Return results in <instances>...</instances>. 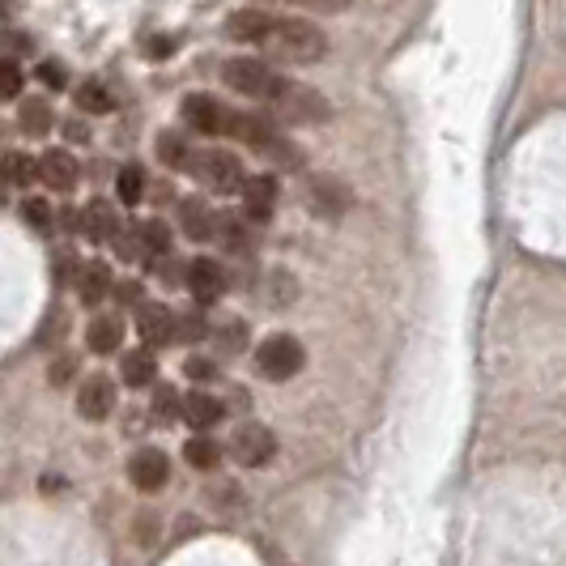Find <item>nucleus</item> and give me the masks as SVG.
<instances>
[{"mask_svg": "<svg viewBox=\"0 0 566 566\" xmlns=\"http://www.w3.org/2000/svg\"><path fill=\"white\" fill-rule=\"evenodd\" d=\"M4 18H9V0H0V22H4Z\"/></svg>", "mask_w": 566, "mask_h": 566, "instance_id": "obj_39", "label": "nucleus"}, {"mask_svg": "<svg viewBox=\"0 0 566 566\" xmlns=\"http://www.w3.org/2000/svg\"><path fill=\"white\" fill-rule=\"evenodd\" d=\"M303 363H307V349H303V340L290 337V333H273V337H264L255 345V370L264 379H273V384L294 379L303 370Z\"/></svg>", "mask_w": 566, "mask_h": 566, "instance_id": "obj_3", "label": "nucleus"}, {"mask_svg": "<svg viewBox=\"0 0 566 566\" xmlns=\"http://www.w3.org/2000/svg\"><path fill=\"white\" fill-rule=\"evenodd\" d=\"M0 52H4L0 60L27 56V52H30V39H27V34H13V30H0Z\"/></svg>", "mask_w": 566, "mask_h": 566, "instance_id": "obj_30", "label": "nucleus"}, {"mask_svg": "<svg viewBox=\"0 0 566 566\" xmlns=\"http://www.w3.org/2000/svg\"><path fill=\"white\" fill-rule=\"evenodd\" d=\"M22 94V73H18V64L13 60H0V103H9V98H18Z\"/></svg>", "mask_w": 566, "mask_h": 566, "instance_id": "obj_27", "label": "nucleus"}, {"mask_svg": "<svg viewBox=\"0 0 566 566\" xmlns=\"http://www.w3.org/2000/svg\"><path fill=\"white\" fill-rule=\"evenodd\" d=\"M128 478H133V485H137V490H145V494L163 490V485H167V478H170L167 452H158V448H142V452L128 460Z\"/></svg>", "mask_w": 566, "mask_h": 566, "instance_id": "obj_12", "label": "nucleus"}, {"mask_svg": "<svg viewBox=\"0 0 566 566\" xmlns=\"http://www.w3.org/2000/svg\"><path fill=\"white\" fill-rule=\"evenodd\" d=\"M218 340H222V349H227V354H234V349H243V345H248V328H243V324H227V328L218 333Z\"/></svg>", "mask_w": 566, "mask_h": 566, "instance_id": "obj_33", "label": "nucleus"}, {"mask_svg": "<svg viewBox=\"0 0 566 566\" xmlns=\"http://www.w3.org/2000/svg\"><path fill=\"white\" fill-rule=\"evenodd\" d=\"M119 285H124V290H119V298H124V303H137V294H142L137 282H119Z\"/></svg>", "mask_w": 566, "mask_h": 566, "instance_id": "obj_37", "label": "nucleus"}, {"mask_svg": "<svg viewBox=\"0 0 566 566\" xmlns=\"http://www.w3.org/2000/svg\"><path fill=\"white\" fill-rule=\"evenodd\" d=\"M77 285H82L85 307H98V303L112 294V269H107L103 260H90V264H82V277H77Z\"/></svg>", "mask_w": 566, "mask_h": 566, "instance_id": "obj_17", "label": "nucleus"}, {"mask_svg": "<svg viewBox=\"0 0 566 566\" xmlns=\"http://www.w3.org/2000/svg\"><path fill=\"white\" fill-rule=\"evenodd\" d=\"M230 455L243 464V469H264L273 455H277V439L273 430L260 422H243L230 434Z\"/></svg>", "mask_w": 566, "mask_h": 566, "instance_id": "obj_6", "label": "nucleus"}, {"mask_svg": "<svg viewBox=\"0 0 566 566\" xmlns=\"http://www.w3.org/2000/svg\"><path fill=\"white\" fill-rule=\"evenodd\" d=\"M179 413H184V422L192 426V430H213V426L222 422L227 405L218 397H209V392H188L184 405H179Z\"/></svg>", "mask_w": 566, "mask_h": 566, "instance_id": "obj_15", "label": "nucleus"}, {"mask_svg": "<svg viewBox=\"0 0 566 566\" xmlns=\"http://www.w3.org/2000/svg\"><path fill=\"white\" fill-rule=\"evenodd\" d=\"M18 115H22L18 124H22V133H27V137H48V133H52V107H48L43 98L22 103V112Z\"/></svg>", "mask_w": 566, "mask_h": 566, "instance_id": "obj_22", "label": "nucleus"}, {"mask_svg": "<svg viewBox=\"0 0 566 566\" xmlns=\"http://www.w3.org/2000/svg\"><path fill=\"white\" fill-rule=\"evenodd\" d=\"M179 115H184V124H188L192 133H200V137H227L234 107H227L222 98H213V94H200V90H197V94H188V98H184Z\"/></svg>", "mask_w": 566, "mask_h": 566, "instance_id": "obj_5", "label": "nucleus"}, {"mask_svg": "<svg viewBox=\"0 0 566 566\" xmlns=\"http://www.w3.org/2000/svg\"><path fill=\"white\" fill-rule=\"evenodd\" d=\"M349 205H354L349 188H345L340 179H333V175H319V179H312V184H307V209H312V213H319V218L337 222Z\"/></svg>", "mask_w": 566, "mask_h": 566, "instance_id": "obj_8", "label": "nucleus"}, {"mask_svg": "<svg viewBox=\"0 0 566 566\" xmlns=\"http://www.w3.org/2000/svg\"><path fill=\"white\" fill-rule=\"evenodd\" d=\"M209 337V324L200 315H175V340H200Z\"/></svg>", "mask_w": 566, "mask_h": 566, "instance_id": "obj_28", "label": "nucleus"}, {"mask_svg": "<svg viewBox=\"0 0 566 566\" xmlns=\"http://www.w3.org/2000/svg\"><path fill=\"white\" fill-rule=\"evenodd\" d=\"M82 230L85 239H94V243H103V239H115L119 234V222H115L112 205H103V200H90L82 209Z\"/></svg>", "mask_w": 566, "mask_h": 566, "instance_id": "obj_18", "label": "nucleus"}, {"mask_svg": "<svg viewBox=\"0 0 566 566\" xmlns=\"http://www.w3.org/2000/svg\"><path fill=\"white\" fill-rule=\"evenodd\" d=\"M137 328H142L145 345H170L175 340V315L163 303H142L137 307Z\"/></svg>", "mask_w": 566, "mask_h": 566, "instance_id": "obj_14", "label": "nucleus"}, {"mask_svg": "<svg viewBox=\"0 0 566 566\" xmlns=\"http://www.w3.org/2000/svg\"><path fill=\"white\" fill-rule=\"evenodd\" d=\"M158 158H163L170 170H188L192 167V145L184 142L179 133H163V137H158Z\"/></svg>", "mask_w": 566, "mask_h": 566, "instance_id": "obj_23", "label": "nucleus"}, {"mask_svg": "<svg viewBox=\"0 0 566 566\" xmlns=\"http://www.w3.org/2000/svg\"><path fill=\"white\" fill-rule=\"evenodd\" d=\"M119 375H124V384H128V388H149V384L158 379V358H154L149 349L124 354V363H119Z\"/></svg>", "mask_w": 566, "mask_h": 566, "instance_id": "obj_19", "label": "nucleus"}, {"mask_svg": "<svg viewBox=\"0 0 566 566\" xmlns=\"http://www.w3.org/2000/svg\"><path fill=\"white\" fill-rule=\"evenodd\" d=\"M227 34L234 43H248V48H260L282 64H319L328 56V34L315 27V22H303V18H282V13H269V9H234L227 18Z\"/></svg>", "mask_w": 566, "mask_h": 566, "instance_id": "obj_1", "label": "nucleus"}, {"mask_svg": "<svg viewBox=\"0 0 566 566\" xmlns=\"http://www.w3.org/2000/svg\"><path fill=\"white\" fill-rule=\"evenodd\" d=\"M39 82L52 85V90H64V85H69V73L60 69L56 60H43V64H39Z\"/></svg>", "mask_w": 566, "mask_h": 566, "instance_id": "obj_32", "label": "nucleus"}, {"mask_svg": "<svg viewBox=\"0 0 566 566\" xmlns=\"http://www.w3.org/2000/svg\"><path fill=\"white\" fill-rule=\"evenodd\" d=\"M64 137H73V142H85V124H64Z\"/></svg>", "mask_w": 566, "mask_h": 566, "instance_id": "obj_38", "label": "nucleus"}, {"mask_svg": "<svg viewBox=\"0 0 566 566\" xmlns=\"http://www.w3.org/2000/svg\"><path fill=\"white\" fill-rule=\"evenodd\" d=\"M0 175H4V184H13V188H30L34 184V158H27V154H4L0 158Z\"/></svg>", "mask_w": 566, "mask_h": 566, "instance_id": "obj_24", "label": "nucleus"}, {"mask_svg": "<svg viewBox=\"0 0 566 566\" xmlns=\"http://www.w3.org/2000/svg\"><path fill=\"white\" fill-rule=\"evenodd\" d=\"M179 227H184V234H188L192 243H205V239H213V230H218V213L209 209L205 197H184L179 200Z\"/></svg>", "mask_w": 566, "mask_h": 566, "instance_id": "obj_13", "label": "nucleus"}, {"mask_svg": "<svg viewBox=\"0 0 566 566\" xmlns=\"http://www.w3.org/2000/svg\"><path fill=\"white\" fill-rule=\"evenodd\" d=\"M85 345H90L94 354H115V349L124 345V319H119V315H98V319H90Z\"/></svg>", "mask_w": 566, "mask_h": 566, "instance_id": "obj_16", "label": "nucleus"}, {"mask_svg": "<svg viewBox=\"0 0 566 566\" xmlns=\"http://www.w3.org/2000/svg\"><path fill=\"white\" fill-rule=\"evenodd\" d=\"M184 460L200 469V473H209V469H218V460H222V448L209 439V434H197V439H188L184 443Z\"/></svg>", "mask_w": 566, "mask_h": 566, "instance_id": "obj_20", "label": "nucleus"}, {"mask_svg": "<svg viewBox=\"0 0 566 566\" xmlns=\"http://www.w3.org/2000/svg\"><path fill=\"white\" fill-rule=\"evenodd\" d=\"M137 243H142V252H149V255H170V230L163 227V222H142Z\"/></svg>", "mask_w": 566, "mask_h": 566, "instance_id": "obj_26", "label": "nucleus"}, {"mask_svg": "<svg viewBox=\"0 0 566 566\" xmlns=\"http://www.w3.org/2000/svg\"><path fill=\"white\" fill-rule=\"evenodd\" d=\"M115 409V384L107 375H90L82 388H77V413H82L85 422H103V418H112Z\"/></svg>", "mask_w": 566, "mask_h": 566, "instance_id": "obj_11", "label": "nucleus"}, {"mask_svg": "<svg viewBox=\"0 0 566 566\" xmlns=\"http://www.w3.org/2000/svg\"><path fill=\"white\" fill-rule=\"evenodd\" d=\"M243 213H248V222L255 227H264L269 218H273V209H277V179L273 175H252V179H243Z\"/></svg>", "mask_w": 566, "mask_h": 566, "instance_id": "obj_9", "label": "nucleus"}, {"mask_svg": "<svg viewBox=\"0 0 566 566\" xmlns=\"http://www.w3.org/2000/svg\"><path fill=\"white\" fill-rule=\"evenodd\" d=\"M184 282H188V294L197 298L200 307H209V303H218V298L227 294V273H222V264L209 260V255H197V260L188 264Z\"/></svg>", "mask_w": 566, "mask_h": 566, "instance_id": "obj_7", "label": "nucleus"}, {"mask_svg": "<svg viewBox=\"0 0 566 566\" xmlns=\"http://www.w3.org/2000/svg\"><path fill=\"white\" fill-rule=\"evenodd\" d=\"M22 218H27L34 230H52V209H48L43 200H27V205H22Z\"/></svg>", "mask_w": 566, "mask_h": 566, "instance_id": "obj_29", "label": "nucleus"}, {"mask_svg": "<svg viewBox=\"0 0 566 566\" xmlns=\"http://www.w3.org/2000/svg\"><path fill=\"white\" fill-rule=\"evenodd\" d=\"M77 107L85 115H107L115 112V94L103 82H82L77 85Z\"/></svg>", "mask_w": 566, "mask_h": 566, "instance_id": "obj_21", "label": "nucleus"}, {"mask_svg": "<svg viewBox=\"0 0 566 566\" xmlns=\"http://www.w3.org/2000/svg\"><path fill=\"white\" fill-rule=\"evenodd\" d=\"M73 375H77V358H73V354H60L56 367H52V384H56V388H64Z\"/></svg>", "mask_w": 566, "mask_h": 566, "instance_id": "obj_34", "label": "nucleus"}, {"mask_svg": "<svg viewBox=\"0 0 566 566\" xmlns=\"http://www.w3.org/2000/svg\"><path fill=\"white\" fill-rule=\"evenodd\" d=\"M34 170H39V184H48L52 192H73V188H77V175H82L77 158H73L69 149H48V154L34 163Z\"/></svg>", "mask_w": 566, "mask_h": 566, "instance_id": "obj_10", "label": "nucleus"}, {"mask_svg": "<svg viewBox=\"0 0 566 566\" xmlns=\"http://www.w3.org/2000/svg\"><path fill=\"white\" fill-rule=\"evenodd\" d=\"M179 405H184V400H179V392H170V388H158V400H154V409H158L163 418H175V413H179Z\"/></svg>", "mask_w": 566, "mask_h": 566, "instance_id": "obj_35", "label": "nucleus"}, {"mask_svg": "<svg viewBox=\"0 0 566 566\" xmlns=\"http://www.w3.org/2000/svg\"><path fill=\"white\" fill-rule=\"evenodd\" d=\"M222 82L234 90V94H243V98H252V103H264L269 112H277L282 107V98L290 94V77H282L269 60H255V56H234L222 64Z\"/></svg>", "mask_w": 566, "mask_h": 566, "instance_id": "obj_2", "label": "nucleus"}, {"mask_svg": "<svg viewBox=\"0 0 566 566\" xmlns=\"http://www.w3.org/2000/svg\"><path fill=\"white\" fill-rule=\"evenodd\" d=\"M115 192L124 205H137L145 197V170L137 163H128V167H119V179H115Z\"/></svg>", "mask_w": 566, "mask_h": 566, "instance_id": "obj_25", "label": "nucleus"}, {"mask_svg": "<svg viewBox=\"0 0 566 566\" xmlns=\"http://www.w3.org/2000/svg\"><path fill=\"white\" fill-rule=\"evenodd\" d=\"M188 375H192V379H213L218 367H213L209 358H188Z\"/></svg>", "mask_w": 566, "mask_h": 566, "instance_id": "obj_36", "label": "nucleus"}, {"mask_svg": "<svg viewBox=\"0 0 566 566\" xmlns=\"http://www.w3.org/2000/svg\"><path fill=\"white\" fill-rule=\"evenodd\" d=\"M188 170L218 197H234L243 188V179H248L239 154H230V149H200V154H192V167Z\"/></svg>", "mask_w": 566, "mask_h": 566, "instance_id": "obj_4", "label": "nucleus"}, {"mask_svg": "<svg viewBox=\"0 0 566 566\" xmlns=\"http://www.w3.org/2000/svg\"><path fill=\"white\" fill-rule=\"evenodd\" d=\"M273 4H303V9H315V13H340L354 0H273Z\"/></svg>", "mask_w": 566, "mask_h": 566, "instance_id": "obj_31", "label": "nucleus"}]
</instances>
